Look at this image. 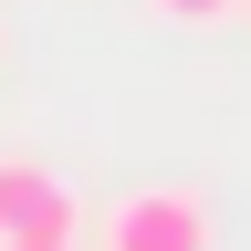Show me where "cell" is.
<instances>
[{
    "mask_svg": "<svg viewBox=\"0 0 251 251\" xmlns=\"http://www.w3.org/2000/svg\"><path fill=\"white\" fill-rule=\"evenodd\" d=\"M157 11H168V21H230L241 0H157Z\"/></svg>",
    "mask_w": 251,
    "mask_h": 251,
    "instance_id": "3",
    "label": "cell"
},
{
    "mask_svg": "<svg viewBox=\"0 0 251 251\" xmlns=\"http://www.w3.org/2000/svg\"><path fill=\"white\" fill-rule=\"evenodd\" d=\"M21 251H42V241H21ZM63 251H74V241H63Z\"/></svg>",
    "mask_w": 251,
    "mask_h": 251,
    "instance_id": "4",
    "label": "cell"
},
{
    "mask_svg": "<svg viewBox=\"0 0 251 251\" xmlns=\"http://www.w3.org/2000/svg\"><path fill=\"white\" fill-rule=\"evenodd\" d=\"M94 251H209V199L188 178H147L94 220Z\"/></svg>",
    "mask_w": 251,
    "mask_h": 251,
    "instance_id": "1",
    "label": "cell"
},
{
    "mask_svg": "<svg viewBox=\"0 0 251 251\" xmlns=\"http://www.w3.org/2000/svg\"><path fill=\"white\" fill-rule=\"evenodd\" d=\"M74 230H84L74 178H63V168H42V157H0V251H21V241L63 251Z\"/></svg>",
    "mask_w": 251,
    "mask_h": 251,
    "instance_id": "2",
    "label": "cell"
}]
</instances>
